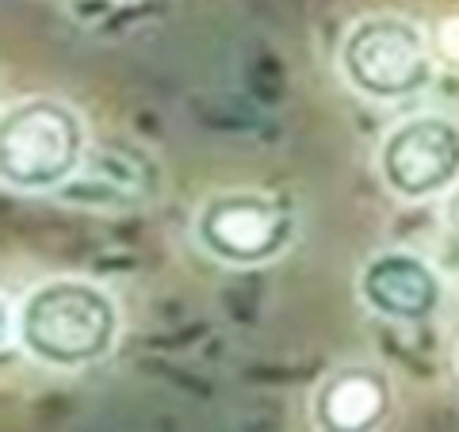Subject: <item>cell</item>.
I'll use <instances>...</instances> for the list:
<instances>
[{
    "label": "cell",
    "mask_w": 459,
    "mask_h": 432,
    "mask_svg": "<svg viewBox=\"0 0 459 432\" xmlns=\"http://www.w3.org/2000/svg\"><path fill=\"white\" fill-rule=\"evenodd\" d=\"M153 180L157 177L146 157L104 146L84 157L81 172L57 195L65 203H81V207H134L153 195Z\"/></svg>",
    "instance_id": "ba28073f"
},
{
    "label": "cell",
    "mask_w": 459,
    "mask_h": 432,
    "mask_svg": "<svg viewBox=\"0 0 459 432\" xmlns=\"http://www.w3.org/2000/svg\"><path fill=\"white\" fill-rule=\"evenodd\" d=\"M89 157L84 119L57 96H27L4 108L0 180L12 192H62Z\"/></svg>",
    "instance_id": "7a4b0ae2"
},
{
    "label": "cell",
    "mask_w": 459,
    "mask_h": 432,
    "mask_svg": "<svg viewBox=\"0 0 459 432\" xmlns=\"http://www.w3.org/2000/svg\"><path fill=\"white\" fill-rule=\"evenodd\" d=\"M119 302L108 287L81 276L35 283L16 307V341L35 364L50 371H84L119 341Z\"/></svg>",
    "instance_id": "6da1fadb"
},
{
    "label": "cell",
    "mask_w": 459,
    "mask_h": 432,
    "mask_svg": "<svg viewBox=\"0 0 459 432\" xmlns=\"http://www.w3.org/2000/svg\"><path fill=\"white\" fill-rule=\"evenodd\" d=\"M337 69L352 92L376 104H398L433 84V50L425 31L406 16H364L341 39Z\"/></svg>",
    "instance_id": "3957f363"
},
{
    "label": "cell",
    "mask_w": 459,
    "mask_h": 432,
    "mask_svg": "<svg viewBox=\"0 0 459 432\" xmlns=\"http://www.w3.org/2000/svg\"><path fill=\"white\" fill-rule=\"evenodd\" d=\"M391 379L379 367L349 364L318 383L310 417L322 432H379L391 417Z\"/></svg>",
    "instance_id": "52a82bcc"
},
{
    "label": "cell",
    "mask_w": 459,
    "mask_h": 432,
    "mask_svg": "<svg viewBox=\"0 0 459 432\" xmlns=\"http://www.w3.org/2000/svg\"><path fill=\"white\" fill-rule=\"evenodd\" d=\"M379 180L406 203L448 195L459 184V123L437 111L394 123L379 142Z\"/></svg>",
    "instance_id": "5b68a950"
},
{
    "label": "cell",
    "mask_w": 459,
    "mask_h": 432,
    "mask_svg": "<svg viewBox=\"0 0 459 432\" xmlns=\"http://www.w3.org/2000/svg\"><path fill=\"white\" fill-rule=\"evenodd\" d=\"M444 211H448V226L459 229V184L448 192V203H444Z\"/></svg>",
    "instance_id": "30bf717a"
},
{
    "label": "cell",
    "mask_w": 459,
    "mask_h": 432,
    "mask_svg": "<svg viewBox=\"0 0 459 432\" xmlns=\"http://www.w3.org/2000/svg\"><path fill=\"white\" fill-rule=\"evenodd\" d=\"M356 291H360L364 307L371 314H379L386 322H402V325H418L425 318H433L444 302L440 272L425 256L410 249L376 253L360 268Z\"/></svg>",
    "instance_id": "8992f818"
},
{
    "label": "cell",
    "mask_w": 459,
    "mask_h": 432,
    "mask_svg": "<svg viewBox=\"0 0 459 432\" xmlns=\"http://www.w3.org/2000/svg\"><path fill=\"white\" fill-rule=\"evenodd\" d=\"M433 47H437L440 62H448L452 69H459V16H444V20L437 23Z\"/></svg>",
    "instance_id": "9c48e42d"
},
{
    "label": "cell",
    "mask_w": 459,
    "mask_h": 432,
    "mask_svg": "<svg viewBox=\"0 0 459 432\" xmlns=\"http://www.w3.org/2000/svg\"><path fill=\"white\" fill-rule=\"evenodd\" d=\"M192 241L219 264L256 268L287 253V245L295 241V214L272 192H214L195 211Z\"/></svg>",
    "instance_id": "277c9868"
}]
</instances>
